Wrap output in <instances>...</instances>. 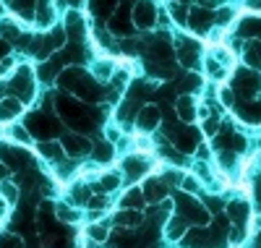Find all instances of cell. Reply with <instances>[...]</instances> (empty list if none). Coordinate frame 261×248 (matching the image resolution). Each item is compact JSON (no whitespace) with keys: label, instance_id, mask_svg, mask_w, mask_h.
I'll use <instances>...</instances> for the list:
<instances>
[{"label":"cell","instance_id":"obj_9","mask_svg":"<svg viewBox=\"0 0 261 248\" xmlns=\"http://www.w3.org/2000/svg\"><path fill=\"white\" fill-rule=\"evenodd\" d=\"M246 58H248V63L253 65V68H261V44L258 42H251L248 44V55Z\"/></svg>","mask_w":261,"mask_h":248},{"label":"cell","instance_id":"obj_17","mask_svg":"<svg viewBox=\"0 0 261 248\" xmlns=\"http://www.w3.org/2000/svg\"><path fill=\"white\" fill-rule=\"evenodd\" d=\"M58 217L65 219V222H76V219H79V212H76V209H68L65 204H60V207H58Z\"/></svg>","mask_w":261,"mask_h":248},{"label":"cell","instance_id":"obj_22","mask_svg":"<svg viewBox=\"0 0 261 248\" xmlns=\"http://www.w3.org/2000/svg\"><path fill=\"white\" fill-rule=\"evenodd\" d=\"M199 6H204V8H217V6H220V0H199Z\"/></svg>","mask_w":261,"mask_h":248},{"label":"cell","instance_id":"obj_16","mask_svg":"<svg viewBox=\"0 0 261 248\" xmlns=\"http://www.w3.org/2000/svg\"><path fill=\"white\" fill-rule=\"evenodd\" d=\"M146 186H149V188H146V196H144V199H157V196H162V193H165V188H162L160 180H149Z\"/></svg>","mask_w":261,"mask_h":248},{"label":"cell","instance_id":"obj_12","mask_svg":"<svg viewBox=\"0 0 261 248\" xmlns=\"http://www.w3.org/2000/svg\"><path fill=\"white\" fill-rule=\"evenodd\" d=\"M18 112H21V105L16 102V100H6L3 102V107H0V115H3V118H13V115H18Z\"/></svg>","mask_w":261,"mask_h":248},{"label":"cell","instance_id":"obj_8","mask_svg":"<svg viewBox=\"0 0 261 248\" xmlns=\"http://www.w3.org/2000/svg\"><path fill=\"white\" fill-rule=\"evenodd\" d=\"M134 16H136V24L139 27H151V8L146 3H139L136 11H134Z\"/></svg>","mask_w":261,"mask_h":248},{"label":"cell","instance_id":"obj_1","mask_svg":"<svg viewBox=\"0 0 261 248\" xmlns=\"http://www.w3.org/2000/svg\"><path fill=\"white\" fill-rule=\"evenodd\" d=\"M160 126V110L154 105H146L141 112H139V128L141 131H151Z\"/></svg>","mask_w":261,"mask_h":248},{"label":"cell","instance_id":"obj_20","mask_svg":"<svg viewBox=\"0 0 261 248\" xmlns=\"http://www.w3.org/2000/svg\"><path fill=\"white\" fill-rule=\"evenodd\" d=\"M172 16H175L178 24H186V11L183 8H172Z\"/></svg>","mask_w":261,"mask_h":248},{"label":"cell","instance_id":"obj_14","mask_svg":"<svg viewBox=\"0 0 261 248\" xmlns=\"http://www.w3.org/2000/svg\"><path fill=\"white\" fill-rule=\"evenodd\" d=\"M246 214H248L246 201H232V204H230V217H232V219H243Z\"/></svg>","mask_w":261,"mask_h":248},{"label":"cell","instance_id":"obj_11","mask_svg":"<svg viewBox=\"0 0 261 248\" xmlns=\"http://www.w3.org/2000/svg\"><path fill=\"white\" fill-rule=\"evenodd\" d=\"M92 71H94V76H97V79L107 81V79H110V73H113V63H110V60H102V63H97V65H94Z\"/></svg>","mask_w":261,"mask_h":248},{"label":"cell","instance_id":"obj_5","mask_svg":"<svg viewBox=\"0 0 261 248\" xmlns=\"http://www.w3.org/2000/svg\"><path fill=\"white\" fill-rule=\"evenodd\" d=\"M125 170L130 172V178H139V175H144L149 170V165H146L144 157H128V160H125Z\"/></svg>","mask_w":261,"mask_h":248},{"label":"cell","instance_id":"obj_23","mask_svg":"<svg viewBox=\"0 0 261 248\" xmlns=\"http://www.w3.org/2000/svg\"><path fill=\"white\" fill-rule=\"evenodd\" d=\"M204 131H206V133H214V131H217V120H206V123H204Z\"/></svg>","mask_w":261,"mask_h":248},{"label":"cell","instance_id":"obj_18","mask_svg":"<svg viewBox=\"0 0 261 248\" xmlns=\"http://www.w3.org/2000/svg\"><path fill=\"white\" fill-rule=\"evenodd\" d=\"M183 191H186V193H199V183H196L193 178H186V180H183Z\"/></svg>","mask_w":261,"mask_h":248},{"label":"cell","instance_id":"obj_6","mask_svg":"<svg viewBox=\"0 0 261 248\" xmlns=\"http://www.w3.org/2000/svg\"><path fill=\"white\" fill-rule=\"evenodd\" d=\"M123 207H125V209H141V207H144V193L136 191V188H130V191L123 196Z\"/></svg>","mask_w":261,"mask_h":248},{"label":"cell","instance_id":"obj_13","mask_svg":"<svg viewBox=\"0 0 261 248\" xmlns=\"http://www.w3.org/2000/svg\"><path fill=\"white\" fill-rule=\"evenodd\" d=\"M118 186H120V178H118V175H105V178L99 180L97 191H113V188H118Z\"/></svg>","mask_w":261,"mask_h":248},{"label":"cell","instance_id":"obj_15","mask_svg":"<svg viewBox=\"0 0 261 248\" xmlns=\"http://www.w3.org/2000/svg\"><path fill=\"white\" fill-rule=\"evenodd\" d=\"M110 157H113V144H99L94 149V160H99V162H107Z\"/></svg>","mask_w":261,"mask_h":248},{"label":"cell","instance_id":"obj_3","mask_svg":"<svg viewBox=\"0 0 261 248\" xmlns=\"http://www.w3.org/2000/svg\"><path fill=\"white\" fill-rule=\"evenodd\" d=\"M178 115H180L186 123H191V120L199 118V107L193 105L191 97H180V100H178Z\"/></svg>","mask_w":261,"mask_h":248},{"label":"cell","instance_id":"obj_4","mask_svg":"<svg viewBox=\"0 0 261 248\" xmlns=\"http://www.w3.org/2000/svg\"><path fill=\"white\" fill-rule=\"evenodd\" d=\"M141 222V214L136 209H128V212H118L115 214V225H120V228H136V225Z\"/></svg>","mask_w":261,"mask_h":248},{"label":"cell","instance_id":"obj_7","mask_svg":"<svg viewBox=\"0 0 261 248\" xmlns=\"http://www.w3.org/2000/svg\"><path fill=\"white\" fill-rule=\"evenodd\" d=\"M183 233H186V217H172L170 225H167V235H170L172 240H178Z\"/></svg>","mask_w":261,"mask_h":248},{"label":"cell","instance_id":"obj_19","mask_svg":"<svg viewBox=\"0 0 261 248\" xmlns=\"http://www.w3.org/2000/svg\"><path fill=\"white\" fill-rule=\"evenodd\" d=\"M220 94H222V105L230 107V105H232V92H230L227 86H222V89H220Z\"/></svg>","mask_w":261,"mask_h":248},{"label":"cell","instance_id":"obj_10","mask_svg":"<svg viewBox=\"0 0 261 248\" xmlns=\"http://www.w3.org/2000/svg\"><path fill=\"white\" fill-rule=\"evenodd\" d=\"M86 235H89V240H105L107 235H110V230H107V225H92L89 230H86Z\"/></svg>","mask_w":261,"mask_h":248},{"label":"cell","instance_id":"obj_21","mask_svg":"<svg viewBox=\"0 0 261 248\" xmlns=\"http://www.w3.org/2000/svg\"><path fill=\"white\" fill-rule=\"evenodd\" d=\"M3 196H6V199H11V201H16V188L6 183V186H3Z\"/></svg>","mask_w":261,"mask_h":248},{"label":"cell","instance_id":"obj_2","mask_svg":"<svg viewBox=\"0 0 261 248\" xmlns=\"http://www.w3.org/2000/svg\"><path fill=\"white\" fill-rule=\"evenodd\" d=\"M65 152L79 157V154H86L89 152V141H86L84 136H79V133H73V136H65Z\"/></svg>","mask_w":261,"mask_h":248}]
</instances>
